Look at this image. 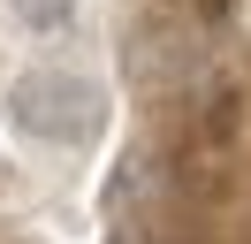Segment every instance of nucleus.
Instances as JSON below:
<instances>
[{
    "mask_svg": "<svg viewBox=\"0 0 251 244\" xmlns=\"http://www.w3.org/2000/svg\"><path fill=\"white\" fill-rule=\"evenodd\" d=\"M0 183H8V160H0Z\"/></svg>",
    "mask_w": 251,
    "mask_h": 244,
    "instance_id": "20e7f679",
    "label": "nucleus"
},
{
    "mask_svg": "<svg viewBox=\"0 0 251 244\" xmlns=\"http://www.w3.org/2000/svg\"><path fill=\"white\" fill-rule=\"evenodd\" d=\"M8 122L38 145H92L107 130V92L84 69H23L8 84Z\"/></svg>",
    "mask_w": 251,
    "mask_h": 244,
    "instance_id": "f257e3e1",
    "label": "nucleus"
},
{
    "mask_svg": "<svg viewBox=\"0 0 251 244\" xmlns=\"http://www.w3.org/2000/svg\"><path fill=\"white\" fill-rule=\"evenodd\" d=\"M145 191H152V160H145V152H129V168H122V176L107 183V206H114V214H129V206H137Z\"/></svg>",
    "mask_w": 251,
    "mask_h": 244,
    "instance_id": "7ed1b4c3",
    "label": "nucleus"
},
{
    "mask_svg": "<svg viewBox=\"0 0 251 244\" xmlns=\"http://www.w3.org/2000/svg\"><path fill=\"white\" fill-rule=\"evenodd\" d=\"M8 8H16V23H23V30H46V38L76 23V0H8Z\"/></svg>",
    "mask_w": 251,
    "mask_h": 244,
    "instance_id": "f03ea898",
    "label": "nucleus"
}]
</instances>
